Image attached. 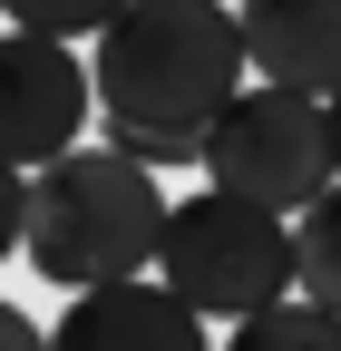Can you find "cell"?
Segmentation results:
<instances>
[{
    "label": "cell",
    "instance_id": "5",
    "mask_svg": "<svg viewBox=\"0 0 341 351\" xmlns=\"http://www.w3.org/2000/svg\"><path fill=\"white\" fill-rule=\"evenodd\" d=\"M98 108V69H78L68 39H39V29H0V166H59L78 156V127Z\"/></svg>",
    "mask_w": 341,
    "mask_h": 351
},
{
    "label": "cell",
    "instance_id": "11",
    "mask_svg": "<svg viewBox=\"0 0 341 351\" xmlns=\"http://www.w3.org/2000/svg\"><path fill=\"white\" fill-rule=\"evenodd\" d=\"M127 166H147V176H166V166H205V137H156V127H117L108 137Z\"/></svg>",
    "mask_w": 341,
    "mask_h": 351
},
{
    "label": "cell",
    "instance_id": "14",
    "mask_svg": "<svg viewBox=\"0 0 341 351\" xmlns=\"http://www.w3.org/2000/svg\"><path fill=\"white\" fill-rule=\"evenodd\" d=\"M331 166H341V98H331Z\"/></svg>",
    "mask_w": 341,
    "mask_h": 351
},
{
    "label": "cell",
    "instance_id": "9",
    "mask_svg": "<svg viewBox=\"0 0 341 351\" xmlns=\"http://www.w3.org/2000/svg\"><path fill=\"white\" fill-rule=\"evenodd\" d=\"M225 351H341V313H322V302H273V313L234 322Z\"/></svg>",
    "mask_w": 341,
    "mask_h": 351
},
{
    "label": "cell",
    "instance_id": "10",
    "mask_svg": "<svg viewBox=\"0 0 341 351\" xmlns=\"http://www.w3.org/2000/svg\"><path fill=\"white\" fill-rule=\"evenodd\" d=\"M10 29H39V39H98L127 0H0Z\"/></svg>",
    "mask_w": 341,
    "mask_h": 351
},
{
    "label": "cell",
    "instance_id": "3",
    "mask_svg": "<svg viewBox=\"0 0 341 351\" xmlns=\"http://www.w3.org/2000/svg\"><path fill=\"white\" fill-rule=\"evenodd\" d=\"M156 283L186 293L205 322H253L292 302V225L244 195H186L166 215V254H156Z\"/></svg>",
    "mask_w": 341,
    "mask_h": 351
},
{
    "label": "cell",
    "instance_id": "12",
    "mask_svg": "<svg viewBox=\"0 0 341 351\" xmlns=\"http://www.w3.org/2000/svg\"><path fill=\"white\" fill-rule=\"evenodd\" d=\"M20 244H29V176L0 166V263H10Z\"/></svg>",
    "mask_w": 341,
    "mask_h": 351
},
{
    "label": "cell",
    "instance_id": "8",
    "mask_svg": "<svg viewBox=\"0 0 341 351\" xmlns=\"http://www.w3.org/2000/svg\"><path fill=\"white\" fill-rule=\"evenodd\" d=\"M292 293L322 302V313H341V186L312 215H292Z\"/></svg>",
    "mask_w": 341,
    "mask_h": 351
},
{
    "label": "cell",
    "instance_id": "7",
    "mask_svg": "<svg viewBox=\"0 0 341 351\" xmlns=\"http://www.w3.org/2000/svg\"><path fill=\"white\" fill-rule=\"evenodd\" d=\"M244 59L264 88L341 98V0H244Z\"/></svg>",
    "mask_w": 341,
    "mask_h": 351
},
{
    "label": "cell",
    "instance_id": "1",
    "mask_svg": "<svg viewBox=\"0 0 341 351\" xmlns=\"http://www.w3.org/2000/svg\"><path fill=\"white\" fill-rule=\"evenodd\" d=\"M244 20L225 0H127L98 29V108L117 127L156 137H205L244 98Z\"/></svg>",
    "mask_w": 341,
    "mask_h": 351
},
{
    "label": "cell",
    "instance_id": "6",
    "mask_svg": "<svg viewBox=\"0 0 341 351\" xmlns=\"http://www.w3.org/2000/svg\"><path fill=\"white\" fill-rule=\"evenodd\" d=\"M49 351H215V341L186 293L108 283V293H68V313L49 322Z\"/></svg>",
    "mask_w": 341,
    "mask_h": 351
},
{
    "label": "cell",
    "instance_id": "13",
    "mask_svg": "<svg viewBox=\"0 0 341 351\" xmlns=\"http://www.w3.org/2000/svg\"><path fill=\"white\" fill-rule=\"evenodd\" d=\"M0 351H49V332H39L29 313H10V302H0Z\"/></svg>",
    "mask_w": 341,
    "mask_h": 351
},
{
    "label": "cell",
    "instance_id": "2",
    "mask_svg": "<svg viewBox=\"0 0 341 351\" xmlns=\"http://www.w3.org/2000/svg\"><path fill=\"white\" fill-rule=\"evenodd\" d=\"M166 205L147 166H127L117 147H78L59 166L29 176V263L59 293H108V283H147V263L166 254Z\"/></svg>",
    "mask_w": 341,
    "mask_h": 351
},
{
    "label": "cell",
    "instance_id": "4",
    "mask_svg": "<svg viewBox=\"0 0 341 351\" xmlns=\"http://www.w3.org/2000/svg\"><path fill=\"white\" fill-rule=\"evenodd\" d=\"M205 186L264 205V215H312L341 186V166H331V98L244 88V98L205 127Z\"/></svg>",
    "mask_w": 341,
    "mask_h": 351
}]
</instances>
